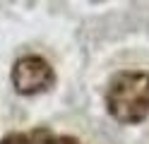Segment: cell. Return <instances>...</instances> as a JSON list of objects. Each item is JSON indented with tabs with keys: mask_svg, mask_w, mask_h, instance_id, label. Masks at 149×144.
Returning <instances> with one entry per match:
<instances>
[{
	"mask_svg": "<svg viewBox=\"0 0 149 144\" xmlns=\"http://www.w3.org/2000/svg\"><path fill=\"white\" fill-rule=\"evenodd\" d=\"M10 79L17 94L22 96H36L48 91L55 84V70L51 67V63L41 55H22L19 60L12 65Z\"/></svg>",
	"mask_w": 149,
	"mask_h": 144,
	"instance_id": "2",
	"label": "cell"
},
{
	"mask_svg": "<svg viewBox=\"0 0 149 144\" xmlns=\"http://www.w3.org/2000/svg\"><path fill=\"white\" fill-rule=\"evenodd\" d=\"M0 144H34L31 134H22V132H10L5 139H0Z\"/></svg>",
	"mask_w": 149,
	"mask_h": 144,
	"instance_id": "3",
	"label": "cell"
},
{
	"mask_svg": "<svg viewBox=\"0 0 149 144\" xmlns=\"http://www.w3.org/2000/svg\"><path fill=\"white\" fill-rule=\"evenodd\" d=\"M108 115L123 125H139L149 118V72L123 70L108 84Z\"/></svg>",
	"mask_w": 149,
	"mask_h": 144,
	"instance_id": "1",
	"label": "cell"
}]
</instances>
